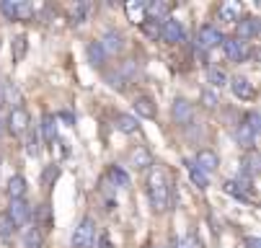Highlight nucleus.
Segmentation results:
<instances>
[{
    "label": "nucleus",
    "mask_w": 261,
    "mask_h": 248,
    "mask_svg": "<svg viewBox=\"0 0 261 248\" xmlns=\"http://www.w3.org/2000/svg\"><path fill=\"white\" fill-rule=\"evenodd\" d=\"M147 197L155 212H166L168 202H171V189H168V179L161 168H150L147 173Z\"/></svg>",
    "instance_id": "obj_1"
},
{
    "label": "nucleus",
    "mask_w": 261,
    "mask_h": 248,
    "mask_svg": "<svg viewBox=\"0 0 261 248\" xmlns=\"http://www.w3.org/2000/svg\"><path fill=\"white\" fill-rule=\"evenodd\" d=\"M258 112H248L246 117H243V122H241V127H238V132H236V137H238V143L246 148V150H253V145H256V137H258Z\"/></svg>",
    "instance_id": "obj_2"
},
{
    "label": "nucleus",
    "mask_w": 261,
    "mask_h": 248,
    "mask_svg": "<svg viewBox=\"0 0 261 248\" xmlns=\"http://www.w3.org/2000/svg\"><path fill=\"white\" fill-rule=\"evenodd\" d=\"M93 240H96V220H93L91 215H86V217L75 225V230H72L70 243H72V248H91Z\"/></svg>",
    "instance_id": "obj_3"
},
{
    "label": "nucleus",
    "mask_w": 261,
    "mask_h": 248,
    "mask_svg": "<svg viewBox=\"0 0 261 248\" xmlns=\"http://www.w3.org/2000/svg\"><path fill=\"white\" fill-rule=\"evenodd\" d=\"M161 39L168 42V44H184L186 42V29L178 18L168 16L163 23H161Z\"/></svg>",
    "instance_id": "obj_4"
},
{
    "label": "nucleus",
    "mask_w": 261,
    "mask_h": 248,
    "mask_svg": "<svg viewBox=\"0 0 261 248\" xmlns=\"http://www.w3.org/2000/svg\"><path fill=\"white\" fill-rule=\"evenodd\" d=\"M101 49L106 52V57H114V54H122L124 52V34L117 31V29H106L98 39Z\"/></svg>",
    "instance_id": "obj_5"
},
{
    "label": "nucleus",
    "mask_w": 261,
    "mask_h": 248,
    "mask_svg": "<svg viewBox=\"0 0 261 248\" xmlns=\"http://www.w3.org/2000/svg\"><path fill=\"white\" fill-rule=\"evenodd\" d=\"M6 127L11 129V134H13V137H23V134H26V129L31 127L29 112L23 109V106H13L11 114H8V119H6Z\"/></svg>",
    "instance_id": "obj_6"
},
{
    "label": "nucleus",
    "mask_w": 261,
    "mask_h": 248,
    "mask_svg": "<svg viewBox=\"0 0 261 248\" xmlns=\"http://www.w3.org/2000/svg\"><path fill=\"white\" fill-rule=\"evenodd\" d=\"M6 215L13 220L16 228H23V225H29V220H31V204H29L26 199H11Z\"/></svg>",
    "instance_id": "obj_7"
},
{
    "label": "nucleus",
    "mask_w": 261,
    "mask_h": 248,
    "mask_svg": "<svg viewBox=\"0 0 261 248\" xmlns=\"http://www.w3.org/2000/svg\"><path fill=\"white\" fill-rule=\"evenodd\" d=\"M197 44L202 47V49H212V47H217V44H222V31L215 26V23H202L199 26V31H197Z\"/></svg>",
    "instance_id": "obj_8"
},
{
    "label": "nucleus",
    "mask_w": 261,
    "mask_h": 248,
    "mask_svg": "<svg viewBox=\"0 0 261 248\" xmlns=\"http://www.w3.org/2000/svg\"><path fill=\"white\" fill-rule=\"evenodd\" d=\"M173 122L178 127H189L194 122V103H189L186 98H176L173 101Z\"/></svg>",
    "instance_id": "obj_9"
},
{
    "label": "nucleus",
    "mask_w": 261,
    "mask_h": 248,
    "mask_svg": "<svg viewBox=\"0 0 261 248\" xmlns=\"http://www.w3.org/2000/svg\"><path fill=\"white\" fill-rule=\"evenodd\" d=\"M225 191L230 194V197H236V199H241V202H253V186H251V181H246V179H228L225 181Z\"/></svg>",
    "instance_id": "obj_10"
},
{
    "label": "nucleus",
    "mask_w": 261,
    "mask_h": 248,
    "mask_svg": "<svg viewBox=\"0 0 261 248\" xmlns=\"http://www.w3.org/2000/svg\"><path fill=\"white\" fill-rule=\"evenodd\" d=\"M246 44H248V42H243V39H238V37L222 39V49H225L228 60H233V62H243V60L248 57V47H246Z\"/></svg>",
    "instance_id": "obj_11"
},
{
    "label": "nucleus",
    "mask_w": 261,
    "mask_h": 248,
    "mask_svg": "<svg viewBox=\"0 0 261 248\" xmlns=\"http://www.w3.org/2000/svg\"><path fill=\"white\" fill-rule=\"evenodd\" d=\"M228 86H230L233 96H236V98H241V101H253V96H256L253 83H251L248 78H243V75H236L233 80H228Z\"/></svg>",
    "instance_id": "obj_12"
},
{
    "label": "nucleus",
    "mask_w": 261,
    "mask_h": 248,
    "mask_svg": "<svg viewBox=\"0 0 261 248\" xmlns=\"http://www.w3.org/2000/svg\"><path fill=\"white\" fill-rule=\"evenodd\" d=\"M132 106H135L137 117H145V119H155V114H158V109H155V101H153L150 96H145V93L135 96Z\"/></svg>",
    "instance_id": "obj_13"
},
{
    "label": "nucleus",
    "mask_w": 261,
    "mask_h": 248,
    "mask_svg": "<svg viewBox=\"0 0 261 248\" xmlns=\"http://www.w3.org/2000/svg\"><path fill=\"white\" fill-rule=\"evenodd\" d=\"M241 13H243V6L236 3V0H225V3H220V8H217L220 21H228V23H238Z\"/></svg>",
    "instance_id": "obj_14"
},
{
    "label": "nucleus",
    "mask_w": 261,
    "mask_h": 248,
    "mask_svg": "<svg viewBox=\"0 0 261 248\" xmlns=\"http://www.w3.org/2000/svg\"><path fill=\"white\" fill-rule=\"evenodd\" d=\"M256 173H258V153H256V150H248V153L243 155V160H241V179L253 181Z\"/></svg>",
    "instance_id": "obj_15"
},
{
    "label": "nucleus",
    "mask_w": 261,
    "mask_h": 248,
    "mask_svg": "<svg viewBox=\"0 0 261 248\" xmlns=\"http://www.w3.org/2000/svg\"><path fill=\"white\" fill-rule=\"evenodd\" d=\"M194 163H197V166H199V168H202L207 176H210V173H212V171L220 166V155H217L215 150H210V148H202V150L197 153Z\"/></svg>",
    "instance_id": "obj_16"
},
{
    "label": "nucleus",
    "mask_w": 261,
    "mask_h": 248,
    "mask_svg": "<svg viewBox=\"0 0 261 248\" xmlns=\"http://www.w3.org/2000/svg\"><path fill=\"white\" fill-rule=\"evenodd\" d=\"M184 166H186V171H189V179H192V184H194L197 189H202V191H204V189L210 186V176H207V173H204V171L194 163V160H189V158L184 160Z\"/></svg>",
    "instance_id": "obj_17"
},
{
    "label": "nucleus",
    "mask_w": 261,
    "mask_h": 248,
    "mask_svg": "<svg viewBox=\"0 0 261 248\" xmlns=\"http://www.w3.org/2000/svg\"><path fill=\"white\" fill-rule=\"evenodd\" d=\"M39 129H42V137H44V143H47V145H55L57 140H60V137H57V119H55V114L47 112V114L42 117Z\"/></svg>",
    "instance_id": "obj_18"
},
{
    "label": "nucleus",
    "mask_w": 261,
    "mask_h": 248,
    "mask_svg": "<svg viewBox=\"0 0 261 248\" xmlns=\"http://www.w3.org/2000/svg\"><path fill=\"white\" fill-rule=\"evenodd\" d=\"M171 8H173L171 3H161V0H158V3H145V11H147V21H155V23L161 21V23H163V21H166V18L171 16Z\"/></svg>",
    "instance_id": "obj_19"
},
{
    "label": "nucleus",
    "mask_w": 261,
    "mask_h": 248,
    "mask_svg": "<svg viewBox=\"0 0 261 248\" xmlns=\"http://www.w3.org/2000/svg\"><path fill=\"white\" fill-rule=\"evenodd\" d=\"M258 37V21L253 16H246V18H238V39H256Z\"/></svg>",
    "instance_id": "obj_20"
},
{
    "label": "nucleus",
    "mask_w": 261,
    "mask_h": 248,
    "mask_svg": "<svg viewBox=\"0 0 261 248\" xmlns=\"http://www.w3.org/2000/svg\"><path fill=\"white\" fill-rule=\"evenodd\" d=\"M124 13H127V18H129L132 23H137V26H142V23L147 21L145 3H137V0H132V3H127V6H124Z\"/></svg>",
    "instance_id": "obj_21"
},
{
    "label": "nucleus",
    "mask_w": 261,
    "mask_h": 248,
    "mask_svg": "<svg viewBox=\"0 0 261 248\" xmlns=\"http://www.w3.org/2000/svg\"><path fill=\"white\" fill-rule=\"evenodd\" d=\"M129 160H132V166H137V168H150V166H153V155H150V150L142 148V145H137V148L129 153Z\"/></svg>",
    "instance_id": "obj_22"
},
{
    "label": "nucleus",
    "mask_w": 261,
    "mask_h": 248,
    "mask_svg": "<svg viewBox=\"0 0 261 248\" xmlns=\"http://www.w3.org/2000/svg\"><path fill=\"white\" fill-rule=\"evenodd\" d=\"M36 8L34 3H26V0H16V11H13V21H31L36 16Z\"/></svg>",
    "instance_id": "obj_23"
},
{
    "label": "nucleus",
    "mask_w": 261,
    "mask_h": 248,
    "mask_svg": "<svg viewBox=\"0 0 261 248\" xmlns=\"http://www.w3.org/2000/svg\"><path fill=\"white\" fill-rule=\"evenodd\" d=\"M106 179H109L111 184H117L119 189H129V176H127V171H124L122 166H111Z\"/></svg>",
    "instance_id": "obj_24"
},
{
    "label": "nucleus",
    "mask_w": 261,
    "mask_h": 248,
    "mask_svg": "<svg viewBox=\"0 0 261 248\" xmlns=\"http://www.w3.org/2000/svg\"><path fill=\"white\" fill-rule=\"evenodd\" d=\"M86 54H88V62H91L93 67H103V62H106V52L101 49V44H98V42H88Z\"/></svg>",
    "instance_id": "obj_25"
},
{
    "label": "nucleus",
    "mask_w": 261,
    "mask_h": 248,
    "mask_svg": "<svg viewBox=\"0 0 261 248\" xmlns=\"http://www.w3.org/2000/svg\"><path fill=\"white\" fill-rule=\"evenodd\" d=\"M114 124H117V129H119V132H124V134H135V132H140L137 119H135V117H129V114H117Z\"/></svg>",
    "instance_id": "obj_26"
},
{
    "label": "nucleus",
    "mask_w": 261,
    "mask_h": 248,
    "mask_svg": "<svg viewBox=\"0 0 261 248\" xmlns=\"http://www.w3.org/2000/svg\"><path fill=\"white\" fill-rule=\"evenodd\" d=\"M207 83H212L215 88L228 86V73H225L222 67H217V65H210V67H207Z\"/></svg>",
    "instance_id": "obj_27"
},
{
    "label": "nucleus",
    "mask_w": 261,
    "mask_h": 248,
    "mask_svg": "<svg viewBox=\"0 0 261 248\" xmlns=\"http://www.w3.org/2000/svg\"><path fill=\"white\" fill-rule=\"evenodd\" d=\"M173 248H204V245H202V238L197 233H186V235L173 238Z\"/></svg>",
    "instance_id": "obj_28"
},
{
    "label": "nucleus",
    "mask_w": 261,
    "mask_h": 248,
    "mask_svg": "<svg viewBox=\"0 0 261 248\" xmlns=\"http://www.w3.org/2000/svg\"><path fill=\"white\" fill-rule=\"evenodd\" d=\"M23 194H26V179L23 176H11V181H8V197L11 199H23Z\"/></svg>",
    "instance_id": "obj_29"
},
{
    "label": "nucleus",
    "mask_w": 261,
    "mask_h": 248,
    "mask_svg": "<svg viewBox=\"0 0 261 248\" xmlns=\"http://www.w3.org/2000/svg\"><path fill=\"white\" fill-rule=\"evenodd\" d=\"M36 215H39V223H36L34 228L39 230V233H44V230H49V228H52V223H55V220H52V209H49V204H47V202H44L39 209H36Z\"/></svg>",
    "instance_id": "obj_30"
},
{
    "label": "nucleus",
    "mask_w": 261,
    "mask_h": 248,
    "mask_svg": "<svg viewBox=\"0 0 261 248\" xmlns=\"http://www.w3.org/2000/svg\"><path fill=\"white\" fill-rule=\"evenodd\" d=\"M26 153H29V158H39V153H42V148H39V132L36 129H26Z\"/></svg>",
    "instance_id": "obj_31"
},
{
    "label": "nucleus",
    "mask_w": 261,
    "mask_h": 248,
    "mask_svg": "<svg viewBox=\"0 0 261 248\" xmlns=\"http://www.w3.org/2000/svg\"><path fill=\"white\" fill-rule=\"evenodd\" d=\"M88 11H91L88 3H75V6H70V23H72V26H81V23L86 21Z\"/></svg>",
    "instance_id": "obj_32"
},
{
    "label": "nucleus",
    "mask_w": 261,
    "mask_h": 248,
    "mask_svg": "<svg viewBox=\"0 0 261 248\" xmlns=\"http://www.w3.org/2000/svg\"><path fill=\"white\" fill-rule=\"evenodd\" d=\"M16 230H18V228L13 225V220L6 215V212H0V238H3V240H11Z\"/></svg>",
    "instance_id": "obj_33"
},
{
    "label": "nucleus",
    "mask_w": 261,
    "mask_h": 248,
    "mask_svg": "<svg viewBox=\"0 0 261 248\" xmlns=\"http://www.w3.org/2000/svg\"><path fill=\"white\" fill-rule=\"evenodd\" d=\"M23 240H26V248H39L42 245V233L36 228H26L23 230Z\"/></svg>",
    "instance_id": "obj_34"
},
{
    "label": "nucleus",
    "mask_w": 261,
    "mask_h": 248,
    "mask_svg": "<svg viewBox=\"0 0 261 248\" xmlns=\"http://www.w3.org/2000/svg\"><path fill=\"white\" fill-rule=\"evenodd\" d=\"M23 54H26V37H23V34H18V37L13 39V62L23 60Z\"/></svg>",
    "instance_id": "obj_35"
},
{
    "label": "nucleus",
    "mask_w": 261,
    "mask_h": 248,
    "mask_svg": "<svg viewBox=\"0 0 261 248\" xmlns=\"http://www.w3.org/2000/svg\"><path fill=\"white\" fill-rule=\"evenodd\" d=\"M217 103H220V98L212 91H202V106L204 109H217Z\"/></svg>",
    "instance_id": "obj_36"
},
{
    "label": "nucleus",
    "mask_w": 261,
    "mask_h": 248,
    "mask_svg": "<svg viewBox=\"0 0 261 248\" xmlns=\"http://www.w3.org/2000/svg\"><path fill=\"white\" fill-rule=\"evenodd\" d=\"M142 29H145L147 37H153V39H158V37H161V23H155V21H145V23H142Z\"/></svg>",
    "instance_id": "obj_37"
},
{
    "label": "nucleus",
    "mask_w": 261,
    "mask_h": 248,
    "mask_svg": "<svg viewBox=\"0 0 261 248\" xmlns=\"http://www.w3.org/2000/svg\"><path fill=\"white\" fill-rule=\"evenodd\" d=\"M13 11H16V0H3V3H0V13L8 21H13Z\"/></svg>",
    "instance_id": "obj_38"
},
{
    "label": "nucleus",
    "mask_w": 261,
    "mask_h": 248,
    "mask_svg": "<svg viewBox=\"0 0 261 248\" xmlns=\"http://www.w3.org/2000/svg\"><path fill=\"white\" fill-rule=\"evenodd\" d=\"M57 176H60V166L55 163V166H49V168L44 171V186H49V184L57 179Z\"/></svg>",
    "instance_id": "obj_39"
},
{
    "label": "nucleus",
    "mask_w": 261,
    "mask_h": 248,
    "mask_svg": "<svg viewBox=\"0 0 261 248\" xmlns=\"http://www.w3.org/2000/svg\"><path fill=\"white\" fill-rule=\"evenodd\" d=\"M246 245H248V248H261V240H258L256 235H246Z\"/></svg>",
    "instance_id": "obj_40"
},
{
    "label": "nucleus",
    "mask_w": 261,
    "mask_h": 248,
    "mask_svg": "<svg viewBox=\"0 0 261 248\" xmlns=\"http://www.w3.org/2000/svg\"><path fill=\"white\" fill-rule=\"evenodd\" d=\"M98 248H114V243L109 240V235H106V233H103V235L98 238Z\"/></svg>",
    "instance_id": "obj_41"
},
{
    "label": "nucleus",
    "mask_w": 261,
    "mask_h": 248,
    "mask_svg": "<svg viewBox=\"0 0 261 248\" xmlns=\"http://www.w3.org/2000/svg\"><path fill=\"white\" fill-rule=\"evenodd\" d=\"M3 132H6V119H3V114H0V137H3Z\"/></svg>",
    "instance_id": "obj_42"
},
{
    "label": "nucleus",
    "mask_w": 261,
    "mask_h": 248,
    "mask_svg": "<svg viewBox=\"0 0 261 248\" xmlns=\"http://www.w3.org/2000/svg\"><path fill=\"white\" fill-rule=\"evenodd\" d=\"M150 248H161V245H150Z\"/></svg>",
    "instance_id": "obj_43"
}]
</instances>
